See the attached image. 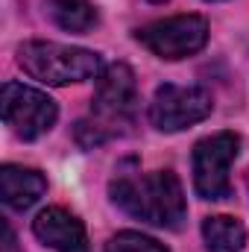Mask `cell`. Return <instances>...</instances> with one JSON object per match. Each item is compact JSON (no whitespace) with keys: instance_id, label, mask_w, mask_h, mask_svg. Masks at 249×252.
I'll list each match as a JSON object with an SVG mask.
<instances>
[{"instance_id":"cell-1","label":"cell","mask_w":249,"mask_h":252,"mask_svg":"<svg viewBox=\"0 0 249 252\" xmlns=\"http://www.w3.org/2000/svg\"><path fill=\"white\" fill-rule=\"evenodd\" d=\"M115 173L118 176L112 179L109 193L118 208L158 229H179L185 223V190L173 170H156L141 176L138 170L118 167Z\"/></svg>"},{"instance_id":"cell-2","label":"cell","mask_w":249,"mask_h":252,"mask_svg":"<svg viewBox=\"0 0 249 252\" xmlns=\"http://www.w3.org/2000/svg\"><path fill=\"white\" fill-rule=\"evenodd\" d=\"M18 64L44 85L85 82L103 73V62L94 50L56 41H27L18 47Z\"/></svg>"},{"instance_id":"cell-3","label":"cell","mask_w":249,"mask_h":252,"mask_svg":"<svg viewBox=\"0 0 249 252\" xmlns=\"http://www.w3.org/2000/svg\"><path fill=\"white\" fill-rule=\"evenodd\" d=\"M241 138L235 132H214L193 147V190L202 199H229L232 196V182L229 170L232 161L238 158Z\"/></svg>"},{"instance_id":"cell-4","label":"cell","mask_w":249,"mask_h":252,"mask_svg":"<svg viewBox=\"0 0 249 252\" xmlns=\"http://www.w3.org/2000/svg\"><path fill=\"white\" fill-rule=\"evenodd\" d=\"M0 109H3L6 126L21 141H35V138L47 135L56 126V118H59L56 103L44 91L30 88L24 82H6L3 85Z\"/></svg>"},{"instance_id":"cell-5","label":"cell","mask_w":249,"mask_h":252,"mask_svg":"<svg viewBox=\"0 0 249 252\" xmlns=\"http://www.w3.org/2000/svg\"><path fill=\"white\" fill-rule=\"evenodd\" d=\"M214 112V97L202 85H158L150 103V124L158 132H182Z\"/></svg>"},{"instance_id":"cell-6","label":"cell","mask_w":249,"mask_h":252,"mask_svg":"<svg viewBox=\"0 0 249 252\" xmlns=\"http://www.w3.org/2000/svg\"><path fill=\"white\" fill-rule=\"evenodd\" d=\"M135 38L158 59L176 62L193 56L208 41V24L199 15H173L164 21H153L135 32Z\"/></svg>"},{"instance_id":"cell-7","label":"cell","mask_w":249,"mask_h":252,"mask_svg":"<svg viewBox=\"0 0 249 252\" xmlns=\"http://www.w3.org/2000/svg\"><path fill=\"white\" fill-rule=\"evenodd\" d=\"M135 109H138V82H135L132 67L126 62L109 64L100 73V82H97V91L91 100L94 121L109 135H115V129L121 124L132 121Z\"/></svg>"},{"instance_id":"cell-8","label":"cell","mask_w":249,"mask_h":252,"mask_svg":"<svg viewBox=\"0 0 249 252\" xmlns=\"http://www.w3.org/2000/svg\"><path fill=\"white\" fill-rule=\"evenodd\" d=\"M32 235L56 252H88V235L76 214L50 205L32 220Z\"/></svg>"},{"instance_id":"cell-9","label":"cell","mask_w":249,"mask_h":252,"mask_svg":"<svg viewBox=\"0 0 249 252\" xmlns=\"http://www.w3.org/2000/svg\"><path fill=\"white\" fill-rule=\"evenodd\" d=\"M44 193H47L44 173H38L32 167H21V164H3L0 167V196L9 208L27 211Z\"/></svg>"},{"instance_id":"cell-10","label":"cell","mask_w":249,"mask_h":252,"mask_svg":"<svg viewBox=\"0 0 249 252\" xmlns=\"http://www.w3.org/2000/svg\"><path fill=\"white\" fill-rule=\"evenodd\" d=\"M202 241L208 252H241L247 247V226L238 217H205L202 220Z\"/></svg>"},{"instance_id":"cell-11","label":"cell","mask_w":249,"mask_h":252,"mask_svg":"<svg viewBox=\"0 0 249 252\" xmlns=\"http://www.w3.org/2000/svg\"><path fill=\"white\" fill-rule=\"evenodd\" d=\"M47 15L67 32H88L97 24V9L91 0H44Z\"/></svg>"},{"instance_id":"cell-12","label":"cell","mask_w":249,"mask_h":252,"mask_svg":"<svg viewBox=\"0 0 249 252\" xmlns=\"http://www.w3.org/2000/svg\"><path fill=\"white\" fill-rule=\"evenodd\" d=\"M106 252H170L164 244H158L150 235L141 232H118L115 238H109Z\"/></svg>"},{"instance_id":"cell-13","label":"cell","mask_w":249,"mask_h":252,"mask_svg":"<svg viewBox=\"0 0 249 252\" xmlns=\"http://www.w3.org/2000/svg\"><path fill=\"white\" fill-rule=\"evenodd\" d=\"M109 138H112V135L97 124V121H79V124H76V141H79L85 150L100 147V144H103V141H109Z\"/></svg>"},{"instance_id":"cell-14","label":"cell","mask_w":249,"mask_h":252,"mask_svg":"<svg viewBox=\"0 0 249 252\" xmlns=\"http://www.w3.org/2000/svg\"><path fill=\"white\" fill-rule=\"evenodd\" d=\"M150 3H164V0H150Z\"/></svg>"}]
</instances>
